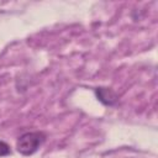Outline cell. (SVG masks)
Masks as SVG:
<instances>
[{
    "mask_svg": "<svg viewBox=\"0 0 158 158\" xmlns=\"http://www.w3.org/2000/svg\"><path fill=\"white\" fill-rule=\"evenodd\" d=\"M46 135L41 131L26 132L21 135L16 142V148L22 156H32L44 143Z\"/></svg>",
    "mask_w": 158,
    "mask_h": 158,
    "instance_id": "1",
    "label": "cell"
},
{
    "mask_svg": "<svg viewBox=\"0 0 158 158\" xmlns=\"http://www.w3.org/2000/svg\"><path fill=\"white\" fill-rule=\"evenodd\" d=\"M94 93H95L98 100L106 106H114L118 101V95L110 88H104V86L95 88Z\"/></svg>",
    "mask_w": 158,
    "mask_h": 158,
    "instance_id": "2",
    "label": "cell"
},
{
    "mask_svg": "<svg viewBox=\"0 0 158 158\" xmlns=\"http://www.w3.org/2000/svg\"><path fill=\"white\" fill-rule=\"evenodd\" d=\"M9 154H11L10 146L6 142L0 141V157H5V156H9Z\"/></svg>",
    "mask_w": 158,
    "mask_h": 158,
    "instance_id": "3",
    "label": "cell"
}]
</instances>
